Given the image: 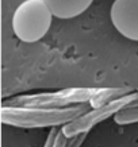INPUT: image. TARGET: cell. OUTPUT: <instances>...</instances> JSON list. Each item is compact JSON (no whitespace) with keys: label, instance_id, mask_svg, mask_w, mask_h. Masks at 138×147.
<instances>
[{"label":"cell","instance_id":"1","mask_svg":"<svg viewBox=\"0 0 138 147\" xmlns=\"http://www.w3.org/2000/svg\"><path fill=\"white\" fill-rule=\"evenodd\" d=\"M89 102H81L71 107L44 108V107H7L1 105L0 117L7 125L20 128H42L63 127L91 109Z\"/></svg>","mask_w":138,"mask_h":147},{"label":"cell","instance_id":"2","mask_svg":"<svg viewBox=\"0 0 138 147\" xmlns=\"http://www.w3.org/2000/svg\"><path fill=\"white\" fill-rule=\"evenodd\" d=\"M53 16L52 9L44 0H24L14 12V32L22 42H37L49 31Z\"/></svg>","mask_w":138,"mask_h":147},{"label":"cell","instance_id":"3","mask_svg":"<svg viewBox=\"0 0 138 147\" xmlns=\"http://www.w3.org/2000/svg\"><path fill=\"white\" fill-rule=\"evenodd\" d=\"M99 88H68L58 92L37 94H23L8 98L1 105L7 107H44V108H63L71 107L81 102H89Z\"/></svg>","mask_w":138,"mask_h":147},{"label":"cell","instance_id":"4","mask_svg":"<svg viewBox=\"0 0 138 147\" xmlns=\"http://www.w3.org/2000/svg\"><path fill=\"white\" fill-rule=\"evenodd\" d=\"M137 98H138V89L135 92L126 94L123 97H119L114 100V101L107 102L102 107L91 108L89 111H87L85 113L79 116L73 121L63 125L64 134L67 135L68 138H72V136H76V135L83 134V132H89L96 124L107 120L111 116H115L119 111L125 109V108H131Z\"/></svg>","mask_w":138,"mask_h":147},{"label":"cell","instance_id":"5","mask_svg":"<svg viewBox=\"0 0 138 147\" xmlns=\"http://www.w3.org/2000/svg\"><path fill=\"white\" fill-rule=\"evenodd\" d=\"M110 13L116 31L138 42V0H115Z\"/></svg>","mask_w":138,"mask_h":147},{"label":"cell","instance_id":"6","mask_svg":"<svg viewBox=\"0 0 138 147\" xmlns=\"http://www.w3.org/2000/svg\"><path fill=\"white\" fill-rule=\"evenodd\" d=\"M52 9L54 18L72 19L87 11L94 0H44Z\"/></svg>","mask_w":138,"mask_h":147},{"label":"cell","instance_id":"7","mask_svg":"<svg viewBox=\"0 0 138 147\" xmlns=\"http://www.w3.org/2000/svg\"><path fill=\"white\" fill-rule=\"evenodd\" d=\"M134 90L137 89L127 88V86H123V88H99V90L89 100V104H91L92 108L102 107V105L107 104V102L114 101V100H116L119 97H123V96L131 93Z\"/></svg>","mask_w":138,"mask_h":147},{"label":"cell","instance_id":"8","mask_svg":"<svg viewBox=\"0 0 138 147\" xmlns=\"http://www.w3.org/2000/svg\"><path fill=\"white\" fill-rule=\"evenodd\" d=\"M68 139L69 138L64 134L63 127H52L44 147H65Z\"/></svg>","mask_w":138,"mask_h":147},{"label":"cell","instance_id":"9","mask_svg":"<svg viewBox=\"0 0 138 147\" xmlns=\"http://www.w3.org/2000/svg\"><path fill=\"white\" fill-rule=\"evenodd\" d=\"M114 121L119 125L138 123V107L125 108V109L119 111L115 116H114Z\"/></svg>","mask_w":138,"mask_h":147},{"label":"cell","instance_id":"10","mask_svg":"<svg viewBox=\"0 0 138 147\" xmlns=\"http://www.w3.org/2000/svg\"><path fill=\"white\" fill-rule=\"evenodd\" d=\"M87 134L88 132H83V134H79V135H76V136L69 138L65 147H80L83 144V142L85 140V138H87Z\"/></svg>","mask_w":138,"mask_h":147}]
</instances>
